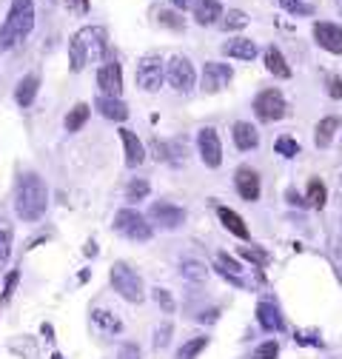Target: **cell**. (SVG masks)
I'll return each mask as SVG.
<instances>
[{"label":"cell","instance_id":"cell-1","mask_svg":"<svg viewBox=\"0 0 342 359\" xmlns=\"http://www.w3.org/2000/svg\"><path fill=\"white\" fill-rule=\"evenodd\" d=\"M46 205H49V191H46V183L26 171L18 177V186H15V211L20 219L26 222H34L46 214Z\"/></svg>","mask_w":342,"mask_h":359},{"label":"cell","instance_id":"cell-2","mask_svg":"<svg viewBox=\"0 0 342 359\" xmlns=\"http://www.w3.org/2000/svg\"><path fill=\"white\" fill-rule=\"evenodd\" d=\"M106 55V32L100 26H86L80 29L69 43V63L71 72H83L89 63L103 60Z\"/></svg>","mask_w":342,"mask_h":359},{"label":"cell","instance_id":"cell-3","mask_svg":"<svg viewBox=\"0 0 342 359\" xmlns=\"http://www.w3.org/2000/svg\"><path fill=\"white\" fill-rule=\"evenodd\" d=\"M34 29V4L32 0H12L6 23L0 29V49H12Z\"/></svg>","mask_w":342,"mask_h":359},{"label":"cell","instance_id":"cell-4","mask_svg":"<svg viewBox=\"0 0 342 359\" xmlns=\"http://www.w3.org/2000/svg\"><path fill=\"white\" fill-rule=\"evenodd\" d=\"M111 285L128 302H143V297H146V288H143L140 274L135 271L132 265H125V262H114L111 265Z\"/></svg>","mask_w":342,"mask_h":359},{"label":"cell","instance_id":"cell-5","mask_svg":"<svg viewBox=\"0 0 342 359\" xmlns=\"http://www.w3.org/2000/svg\"><path fill=\"white\" fill-rule=\"evenodd\" d=\"M114 231L123 234L125 240L146 243V240H151V222L135 208H123L114 214Z\"/></svg>","mask_w":342,"mask_h":359},{"label":"cell","instance_id":"cell-6","mask_svg":"<svg viewBox=\"0 0 342 359\" xmlns=\"http://www.w3.org/2000/svg\"><path fill=\"white\" fill-rule=\"evenodd\" d=\"M254 111H256V117L266 120V123L282 120V117H285V100H282V95L277 92V88H266V92L256 95Z\"/></svg>","mask_w":342,"mask_h":359},{"label":"cell","instance_id":"cell-7","mask_svg":"<svg viewBox=\"0 0 342 359\" xmlns=\"http://www.w3.org/2000/svg\"><path fill=\"white\" fill-rule=\"evenodd\" d=\"M165 77L171 83V88H177V92H191L194 88V66L189 57H171L168 60V69H165Z\"/></svg>","mask_w":342,"mask_h":359},{"label":"cell","instance_id":"cell-8","mask_svg":"<svg viewBox=\"0 0 342 359\" xmlns=\"http://www.w3.org/2000/svg\"><path fill=\"white\" fill-rule=\"evenodd\" d=\"M149 219H151V222H157L160 229L175 231V229H180L183 222H186V211H183L180 205H175V203L160 200V203H154V205L149 208Z\"/></svg>","mask_w":342,"mask_h":359},{"label":"cell","instance_id":"cell-9","mask_svg":"<svg viewBox=\"0 0 342 359\" xmlns=\"http://www.w3.org/2000/svg\"><path fill=\"white\" fill-rule=\"evenodd\" d=\"M197 149H200V160L208 168H220V163H223V146H220L217 131H214V128H200Z\"/></svg>","mask_w":342,"mask_h":359},{"label":"cell","instance_id":"cell-10","mask_svg":"<svg viewBox=\"0 0 342 359\" xmlns=\"http://www.w3.org/2000/svg\"><path fill=\"white\" fill-rule=\"evenodd\" d=\"M163 77H165V72H163V60L157 55H149V57L140 60V66H137V86L143 88V92H157V88L163 86Z\"/></svg>","mask_w":342,"mask_h":359},{"label":"cell","instance_id":"cell-11","mask_svg":"<svg viewBox=\"0 0 342 359\" xmlns=\"http://www.w3.org/2000/svg\"><path fill=\"white\" fill-rule=\"evenodd\" d=\"M231 77H234L231 66H226V63H205V69H203V92L205 95L223 92V88L231 83Z\"/></svg>","mask_w":342,"mask_h":359},{"label":"cell","instance_id":"cell-12","mask_svg":"<svg viewBox=\"0 0 342 359\" xmlns=\"http://www.w3.org/2000/svg\"><path fill=\"white\" fill-rule=\"evenodd\" d=\"M97 86H100V92L103 97H120L123 92V69L117 60H109L97 69Z\"/></svg>","mask_w":342,"mask_h":359},{"label":"cell","instance_id":"cell-13","mask_svg":"<svg viewBox=\"0 0 342 359\" xmlns=\"http://www.w3.org/2000/svg\"><path fill=\"white\" fill-rule=\"evenodd\" d=\"M234 186H237V194L248 203H256L260 200V174L248 165H240L237 174H234Z\"/></svg>","mask_w":342,"mask_h":359},{"label":"cell","instance_id":"cell-14","mask_svg":"<svg viewBox=\"0 0 342 359\" xmlns=\"http://www.w3.org/2000/svg\"><path fill=\"white\" fill-rule=\"evenodd\" d=\"M314 37L322 49L342 55V26L336 23H314Z\"/></svg>","mask_w":342,"mask_h":359},{"label":"cell","instance_id":"cell-15","mask_svg":"<svg viewBox=\"0 0 342 359\" xmlns=\"http://www.w3.org/2000/svg\"><path fill=\"white\" fill-rule=\"evenodd\" d=\"M120 140H123V151H125V165L137 168V165L146 160V149H143V143L137 140V134L128 131V128H120Z\"/></svg>","mask_w":342,"mask_h":359},{"label":"cell","instance_id":"cell-16","mask_svg":"<svg viewBox=\"0 0 342 359\" xmlns=\"http://www.w3.org/2000/svg\"><path fill=\"white\" fill-rule=\"evenodd\" d=\"M256 323L263 325V331H268V334H280L282 331V313H280V308L274 305V302H260L256 305Z\"/></svg>","mask_w":342,"mask_h":359},{"label":"cell","instance_id":"cell-17","mask_svg":"<svg viewBox=\"0 0 342 359\" xmlns=\"http://www.w3.org/2000/svg\"><path fill=\"white\" fill-rule=\"evenodd\" d=\"M223 55L237 57V60H254L256 57V43L248 37H234L228 43H223Z\"/></svg>","mask_w":342,"mask_h":359},{"label":"cell","instance_id":"cell-18","mask_svg":"<svg viewBox=\"0 0 342 359\" xmlns=\"http://www.w3.org/2000/svg\"><path fill=\"white\" fill-rule=\"evenodd\" d=\"M234 143H237V149L240 151H251V149H256L260 146V134H256V128L251 126V123H234Z\"/></svg>","mask_w":342,"mask_h":359},{"label":"cell","instance_id":"cell-19","mask_svg":"<svg viewBox=\"0 0 342 359\" xmlns=\"http://www.w3.org/2000/svg\"><path fill=\"white\" fill-rule=\"evenodd\" d=\"M223 18V6L217 4V0H197L194 4V20L200 26H211V23H217Z\"/></svg>","mask_w":342,"mask_h":359},{"label":"cell","instance_id":"cell-20","mask_svg":"<svg viewBox=\"0 0 342 359\" xmlns=\"http://www.w3.org/2000/svg\"><path fill=\"white\" fill-rule=\"evenodd\" d=\"M217 217H220V222L223 226L234 234V237H240V240H248V226L242 222V217L237 214V211H231V208H226V205H220L217 208Z\"/></svg>","mask_w":342,"mask_h":359},{"label":"cell","instance_id":"cell-21","mask_svg":"<svg viewBox=\"0 0 342 359\" xmlns=\"http://www.w3.org/2000/svg\"><path fill=\"white\" fill-rule=\"evenodd\" d=\"M97 111L103 114V117H109V120H117V123H123L125 117H128V109H125V103L120 100V97H97Z\"/></svg>","mask_w":342,"mask_h":359},{"label":"cell","instance_id":"cell-22","mask_svg":"<svg viewBox=\"0 0 342 359\" xmlns=\"http://www.w3.org/2000/svg\"><path fill=\"white\" fill-rule=\"evenodd\" d=\"M263 57H266V69H268L274 77H282V80L291 77V66L285 63V57H282V52H280L277 46H268Z\"/></svg>","mask_w":342,"mask_h":359},{"label":"cell","instance_id":"cell-23","mask_svg":"<svg viewBox=\"0 0 342 359\" xmlns=\"http://www.w3.org/2000/svg\"><path fill=\"white\" fill-rule=\"evenodd\" d=\"M37 86H40V80L34 77V74H26L20 83H18V88H15V100L26 109V106H32L34 103V95H37Z\"/></svg>","mask_w":342,"mask_h":359},{"label":"cell","instance_id":"cell-24","mask_svg":"<svg viewBox=\"0 0 342 359\" xmlns=\"http://www.w3.org/2000/svg\"><path fill=\"white\" fill-rule=\"evenodd\" d=\"M92 323H95L103 334H120V331H123V323L114 317L111 311H103V308L92 311Z\"/></svg>","mask_w":342,"mask_h":359},{"label":"cell","instance_id":"cell-25","mask_svg":"<svg viewBox=\"0 0 342 359\" xmlns=\"http://www.w3.org/2000/svg\"><path fill=\"white\" fill-rule=\"evenodd\" d=\"M336 128H339V120H336V117L320 120V123H317V134H314V143H317L320 149H328L331 140H334V131H336Z\"/></svg>","mask_w":342,"mask_h":359},{"label":"cell","instance_id":"cell-26","mask_svg":"<svg viewBox=\"0 0 342 359\" xmlns=\"http://www.w3.org/2000/svg\"><path fill=\"white\" fill-rule=\"evenodd\" d=\"M180 274H183L189 283H203V280L208 277V268H205L203 262H197V259H183V262H180Z\"/></svg>","mask_w":342,"mask_h":359},{"label":"cell","instance_id":"cell-27","mask_svg":"<svg viewBox=\"0 0 342 359\" xmlns=\"http://www.w3.org/2000/svg\"><path fill=\"white\" fill-rule=\"evenodd\" d=\"M89 114H92L89 106H86V103H77V106L66 114V131H80V128L86 126V120H89Z\"/></svg>","mask_w":342,"mask_h":359},{"label":"cell","instance_id":"cell-28","mask_svg":"<svg viewBox=\"0 0 342 359\" xmlns=\"http://www.w3.org/2000/svg\"><path fill=\"white\" fill-rule=\"evenodd\" d=\"M149 191H151L149 180L137 177V180H132V183L125 186V200H132V203H137V200H146V197H149Z\"/></svg>","mask_w":342,"mask_h":359},{"label":"cell","instance_id":"cell-29","mask_svg":"<svg viewBox=\"0 0 342 359\" xmlns=\"http://www.w3.org/2000/svg\"><path fill=\"white\" fill-rule=\"evenodd\" d=\"M308 205H314V208H322L325 205V200H328V191H325V183L322 180H311L308 183Z\"/></svg>","mask_w":342,"mask_h":359},{"label":"cell","instance_id":"cell-30","mask_svg":"<svg viewBox=\"0 0 342 359\" xmlns=\"http://www.w3.org/2000/svg\"><path fill=\"white\" fill-rule=\"evenodd\" d=\"M205 345H208V337H194V339H189V342L180 345L177 359H197V353H200Z\"/></svg>","mask_w":342,"mask_h":359},{"label":"cell","instance_id":"cell-31","mask_svg":"<svg viewBox=\"0 0 342 359\" xmlns=\"http://www.w3.org/2000/svg\"><path fill=\"white\" fill-rule=\"evenodd\" d=\"M280 4H282L285 12H291V15H296V18L314 15V4H311V0H280Z\"/></svg>","mask_w":342,"mask_h":359},{"label":"cell","instance_id":"cell-32","mask_svg":"<svg viewBox=\"0 0 342 359\" xmlns=\"http://www.w3.org/2000/svg\"><path fill=\"white\" fill-rule=\"evenodd\" d=\"M240 257L248 259V262H254L256 268H266V265H268V254H266L263 248H256V245H242V248H240Z\"/></svg>","mask_w":342,"mask_h":359},{"label":"cell","instance_id":"cell-33","mask_svg":"<svg viewBox=\"0 0 342 359\" xmlns=\"http://www.w3.org/2000/svg\"><path fill=\"white\" fill-rule=\"evenodd\" d=\"M248 26V15L240 12V9H231L228 15H223V29L231 32V29H245Z\"/></svg>","mask_w":342,"mask_h":359},{"label":"cell","instance_id":"cell-34","mask_svg":"<svg viewBox=\"0 0 342 359\" xmlns=\"http://www.w3.org/2000/svg\"><path fill=\"white\" fill-rule=\"evenodd\" d=\"M274 149H277V154H282V157H296V154H299V143H296L294 137H277Z\"/></svg>","mask_w":342,"mask_h":359},{"label":"cell","instance_id":"cell-35","mask_svg":"<svg viewBox=\"0 0 342 359\" xmlns=\"http://www.w3.org/2000/svg\"><path fill=\"white\" fill-rule=\"evenodd\" d=\"M151 297H154V302H157L165 313H175V299H171V294H168L165 288H154Z\"/></svg>","mask_w":342,"mask_h":359},{"label":"cell","instance_id":"cell-36","mask_svg":"<svg viewBox=\"0 0 342 359\" xmlns=\"http://www.w3.org/2000/svg\"><path fill=\"white\" fill-rule=\"evenodd\" d=\"M277 353H280V345L271 339V342H263L254 351V359H277Z\"/></svg>","mask_w":342,"mask_h":359},{"label":"cell","instance_id":"cell-37","mask_svg":"<svg viewBox=\"0 0 342 359\" xmlns=\"http://www.w3.org/2000/svg\"><path fill=\"white\" fill-rule=\"evenodd\" d=\"M9 254H12V234L6 229H0V262L9 259Z\"/></svg>","mask_w":342,"mask_h":359},{"label":"cell","instance_id":"cell-38","mask_svg":"<svg viewBox=\"0 0 342 359\" xmlns=\"http://www.w3.org/2000/svg\"><path fill=\"white\" fill-rule=\"evenodd\" d=\"M168 339H171V325H168V323H163V325L157 328V334H154V348H165V345H168Z\"/></svg>","mask_w":342,"mask_h":359},{"label":"cell","instance_id":"cell-39","mask_svg":"<svg viewBox=\"0 0 342 359\" xmlns=\"http://www.w3.org/2000/svg\"><path fill=\"white\" fill-rule=\"evenodd\" d=\"M117 359H140V348H137L135 342H125V345L120 348Z\"/></svg>","mask_w":342,"mask_h":359},{"label":"cell","instance_id":"cell-40","mask_svg":"<svg viewBox=\"0 0 342 359\" xmlns=\"http://www.w3.org/2000/svg\"><path fill=\"white\" fill-rule=\"evenodd\" d=\"M160 23L163 26H171V29H183V20L175 12H160Z\"/></svg>","mask_w":342,"mask_h":359},{"label":"cell","instance_id":"cell-41","mask_svg":"<svg viewBox=\"0 0 342 359\" xmlns=\"http://www.w3.org/2000/svg\"><path fill=\"white\" fill-rule=\"evenodd\" d=\"M151 151H154V157H157V160H163V163H165V160H171L168 146H165V143H160V140H151Z\"/></svg>","mask_w":342,"mask_h":359},{"label":"cell","instance_id":"cell-42","mask_svg":"<svg viewBox=\"0 0 342 359\" xmlns=\"http://www.w3.org/2000/svg\"><path fill=\"white\" fill-rule=\"evenodd\" d=\"M328 95L331 97H342V80L339 77H331L328 80Z\"/></svg>","mask_w":342,"mask_h":359},{"label":"cell","instance_id":"cell-43","mask_svg":"<svg viewBox=\"0 0 342 359\" xmlns=\"http://www.w3.org/2000/svg\"><path fill=\"white\" fill-rule=\"evenodd\" d=\"M69 9H74V12L86 15V12H89V0H69Z\"/></svg>","mask_w":342,"mask_h":359},{"label":"cell","instance_id":"cell-44","mask_svg":"<svg viewBox=\"0 0 342 359\" xmlns=\"http://www.w3.org/2000/svg\"><path fill=\"white\" fill-rule=\"evenodd\" d=\"M15 283H18V274H12V277L6 280V291H4V299H6L9 294H12V288H15Z\"/></svg>","mask_w":342,"mask_h":359},{"label":"cell","instance_id":"cell-45","mask_svg":"<svg viewBox=\"0 0 342 359\" xmlns=\"http://www.w3.org/2000/svg\"><path fill=\"white\" fill-rule=\"evenodd\" d=\"M171 4H175L177 9H189V6L194 4V0H171Z\"/></svg>","mask_w":342,"mask_h":359},{"label":"cell","instance_id":"cell-46","mask_svg":"<svg viewBox=\"0 0 342 359\" xmlns=\"http://www.w3.org/2000/svg\"><path fill=\"white\" fill-rule=\"evenodd\" d=\"M288 203H303V200H299V194H296V191H288Z\"/></svg>","mask_w":342,"mask_h":359}]
</instances>
